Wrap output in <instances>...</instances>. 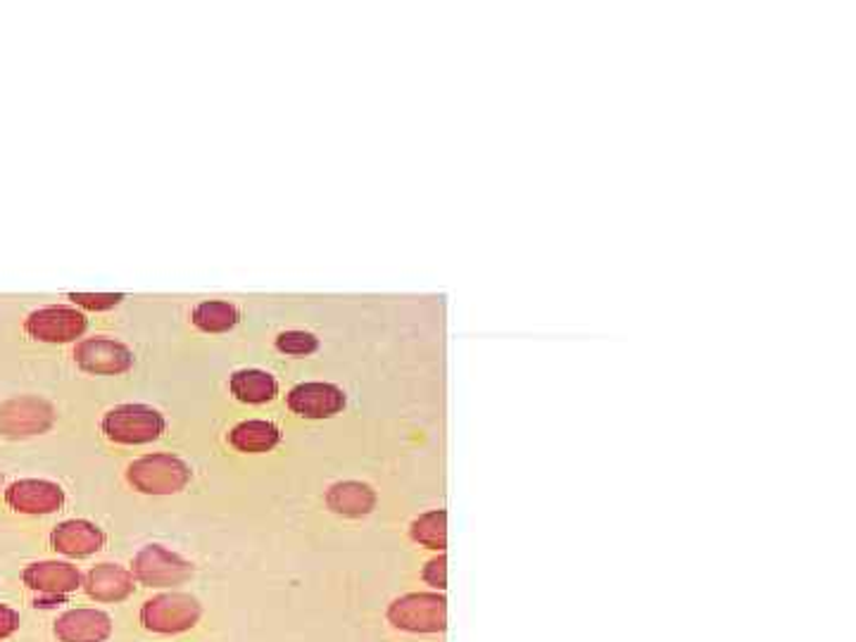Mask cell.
I'll return each instance as SVG.
<instances>
[{"instance_id": "1", "label": "cell", "mask_w": 856, "mask_h": 642, "mask_svg": "<svg viewBox=\"0 0 856 642\" xmlns=\"http://www.w3.org/2000/svg\"><path fill=\"white\" fill-rule=\"evenodd\" d=\"M202 609L196 598L184 592H167L148 600L140 609V621L153 633H184L200 621Z\"/></svg>"}, {"instance_id": "2", "label": "cell", "mask_w": 856, "mask_h": 642, "mask_svg": "<svg viewBox=\"0 0 856 642\" xmlns=\"http://www.w3.org/2000/svg\"><path fill=\"white\" fill-rule=\"evenodd\" d=\"M103 431L109 441L124 445L150 443L160 438L165 431V420L160 412L146 405H122L105 414Z\"/></svg>"}, {"instance_id": "3", "label": "cell", "mask_w": 856, "mask_h": 642, "mask_svg": "<svg viewBox=\"0 0 856 642\" xmlns=\"http://www.w3.org/2000/svg\"><path fill=\"white\" fill-rule=\"evenodd\" d=\"M446 598L431 596V592H415L395 600L388 609V619L393 625L411 633H438L446 629L448 607Z\"/></svg>"}, {"instance_id": "4", "label": "cell", "mask_w": 856, "mask_h": 642, "mask_svg": "<svg viewBox=\"0 0 856 642\" xmlns=\"http://www.w3.org/2000/svg\"><path fill=\"white\" fill-rule=\"evenodd\" d=\"M129 480L140 493L171 495V493H179L188 484L190 469L179 457L150 455V457H140L138 462L132 464Z\"/></svg>"}, {"instance_id": "5", "label": "cell", "mask_w": 856, "mask_h": 642, "mask_svg": "<svg viewBox=\"0 0 856 642\" xmlns=\"http://www.w3.org/2000/svg\"><path fill=\"white\" fill-rule=\"evenodd\" d=\"M190 573H194V567L186 559L160 548V545L143 548L134 559V576L143 586L150 588L179 586L188 581Z\"/></svg>"}, {"instance_id": "6", "label": "cell", "mask_w": 856, "mask_h": 642, "mask_svg": "<svg viewBox=\"0 0 856 642\" xmlns=\"http://www.w3.org/2000/svg\"><path fill=\"white\" fill-rule=\"evenodd\" d=\"M86 329V317L74 308H43L27 319V333L45 343H67Z\"/></svg>"}, {"instance_id": "7", "label": "cell", "mask_w": 856, "mask_h": 642, "mask_svg": "<svg viewBox=\"0 0 856 642\" xmlns=\"http://www.w3.org/2000/svg\"><path fill=\"white\" fill-rule=\"evenodd\" d=\"M6 503L22 514H53L65 503V493L51 480L27 478L6 490Z\"/></svg>"}, {"instance_id": "8", "label": "cell", "mask_w": 856, "mask_h": 642, "mask_svg": "<svg viewBox=\"0 0 856 642\" xmlns=\"http://www.w3.org/2000/svg\"><path fill=\"white\" fill-rule=\"evenodd\" d=\"M289 407L307 420H326L345 407V395L331 383H303L291 391Z\"/></svg>"}, {"instance_id": "9", "label": "cell", "mask_w": 856, "mask_h": 642, "mask_svg": "<svg viewBox=\"0 0 856 642\" xmlns=\"http://www.w3.org/2000/svg\"><path fill=\"white\" fill-rule=\"evenodd\" d=\"M113 633V619L98 609H70L55 621L60 642H105Z\"/></svg>"}, {"instance_id": "10", "label": "cell", "mask_w": 856, "mask_h": 642, "mask_svg": "<svg viewBox=\"0 0 856 642\" xmlns=\"http://www.w3.org/2000/svg\"><path fill=\"white\" fill-rule=\"evenodd\" d=\"M74 358L86 369V372H95V374H119V372H126L134 362L129 350L109 339H88L84 343H79L74 350Z\"/></svg>"}, {"instance_id": "11", "label": "cell", "mask_w": 856, "mask_h": 642, "mask_svg": "<svg viewBox=\"0 0 856 642\" xmlns=\"http://www.w3.org/2000/svg\"><path fill=\"white\" fill-rule=\"evenodd\" d=\"M53 424V412L41 400H14L0 407V431L8 436H34Z\"/></svg>"}, {"instance_id": "12", "label": "cell", "mask_w": 856, "mask_h": 642, "mask_svg": "<svg viewBox=\"0 0 856 642\" xmlns=\"http://www.w3.org/2000/svg\"><path fill=\"white\" fill-rule=\"evenodd\" d=\"M24 583L43 596H67L82 586V573L67 561H39L22 573Z\"/></svg>"}, {"instance_id": "13", "label": "cell", "mask_w": 856, "mask_h": 642, "mask_svg": "<svg viewBox=\"0 0 856 642\" xmlns=\"http://www.w3.org/2000/svg\"><path fill=\"white\" fill-rule=\"evenodd\" d=\"M53 548L67 557H88L98 552L105 545V534L98 526L82 519H72L60 524L51 536Z\"/></svg>"}, {"instance_id": "14", "label": "cell", "mask_w": 856, "mask_h": 642, "mask_svg": "<svg viewBox=\"0 0 856 642\" xmlns=\"http://www.w3.org/2000/svg\"><path fill=\"white\" fill-rule=\"evenodd\" d=\"M84 588L98 602H122L134 592V573L117 565H98L86 573Z\"/></svg>"}, {"instance_id": "15", "label": "cell", "mask_w": 856, "mask_h": 642, "mask_svg": "<svg viewBox=\"0 0 856 642\" xmlns=\"http://www.w3.org/2000/svg\"><path fill=\"white\" fill-rule=\"evenodd\" d=\"M326 503L343 517H364V514L374 509L376 495L369 486L357 484V480H345V484H336L328 490Z\"/></svg>"}, {"instance_id": "16", "label": "cell", "mask_w": 856, "mask_h": 642, "mask_svg": "<svg viewBox=\"0 0 856 642\" xmlns=\"http://www.w3.org/2000/svg\"><path fill=\"white\" fill-rule=\"evenodd\" d=\"M276 391L279 385L274 376L258 372V369H246V372H236L231 376V393L241 400V403H269V400H274Z\"/></svg>"}, {"instance_id": "17", "label": "cell", "mask_w": 856, "mask_h": 642, "mask_svg": "<svg viewBox=\"0 0 856 642\" xmlns=\"http://www.w3.org/2000/svg\"><path fill=\"white\" fill-rule=\"evenodd\" d=\"M281 438V433L269 422H243L231 431V445L241 453H267Z\"/></svg>"}, {"instance_id": "18", "label": "cell", "mask_w": 856, "mask_h": 642, "mask_svg": "<svg viewBox=\"0 0 856 642\" xmlns=\"http://www.w3.org/2000/svg\"><path fill=\"white\" fill-rule=\"evenodd\" d=\"M446 521H448L446 511H428L415 521V526H411V536H415V540H419L421 545H426V548L442 550L448 540Z\"/></svg>"}, {"instance_id": "19", "label": "cell", "mask_w": 856, "mask_h": 642, "mask_svg": "<svg viewBox=\"0 0 856 642\" xmlns=\"http://www.w3.org/2000/svg\"><path fill=\"white\" fill-rule=\"evenodd\" d=\"M236 310L231 308L229 302H202L196 308L194 312V321L196 327L202 329V331H212V333H219V331H229L233 324H236Z\"/></svg>"}, {"instance_id": "20", "label": "cell", "mask_w": 856, "mask_h": 642, "mask_svg": "<svg viewBox=\"0 0 856 642\" xmlns=\"http://www.w3.org/2000/svg\"><path fill=\"white\" fill-rule=\"evenodd\" d=\"M276 345L281 352H289V355H307V352L316 350V339L305 331H289L279 335Z\"/></svg>"}, {"instance_id": "21", "label": "cell", "mask_w": 856, "mask_h": 642, "mask_svg": "<svg viewBox=\"0 0 856 642\" xmlns=\"http://www.w3.org/2000/svg\"><path fill=\"white\" fill-rule=\"evenodd\" d=\"M446 565H448L446 557H438L434 561H428L426 569H424V578H426L428 586L446 588V583H448V569H446Z\"/></svg>"}, {"instance_id": "22", "label": "cell", "mask_w": 856, "mask_h": 642, "mask_svg": "<svg viewBox=\"0 0 856 642\" xmlns=\"http://www.w3.org/2000/svg\"><path fill=\"white\" fill-rule=\"evenodd\" d=\"M72 300L76 304H84L88 310H107L122 300V296H93V293H74Z\"/></svg>"}, {"instance_id": "23", "label": "cell", "mask_w": 856, "mask_h": 642, "mask_svg": "<svg viewBox=\"0 0 856 642\" xmlns=\"http://www.w3.org/2000/svg\"><path fill=\"white\" fill-rule=\"evenodd\" d=\"M18 629H20V614L14 612V609L0 604V640L12 635Z\"/></svg>"}, {"instance_id": "24", "label": "cell", "mask_w": 856, "mask_h": 642, "mask_svg": "<svg viewBox=\"0 0 856 642\" xmlns=\"http://www.w3.org/2000/svg\"><path fill=\"white\" fill-rule=\"evenodd\" d=\"M0 486H3V476H0Z\"/></svg>"}]
</instances>
